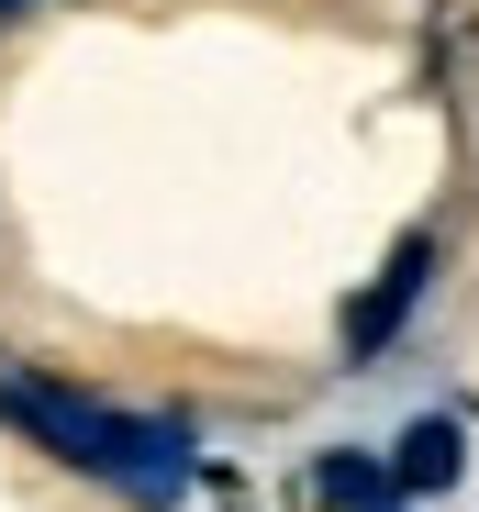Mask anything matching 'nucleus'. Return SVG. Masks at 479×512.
Returning a JSON list of instances; mask_svg holds the SVG:
<instances>
[{"instance_id": "obj_3", "label": "nucleus", "mask_w": 479, "mask_h": 512, "mask_svg": "<svg viewBox=\"0 0 479 512\" xmlns=\"http://www.w3.org/2000/svg\"><path fill=\"white\" fill-rule=\"evenodd\" d=\"M457 468H468V435H457L446 412H424L413 435L390 446V490H402V501H435V490H457Z\"/></svg>"}, {"instance_id": "obj_2", "label": "nucleus", "mask_w": 479, "mask_h": 512, "mask_svg": "<svg viewBox=\"0 0 479 512\" xmlns=\"http://www.w3.org/2000/svg\"><path fill=\"white\" fill-rule=\"evenodd\" d=\"M424 279H435V245L413 234V245H402V256H390V268H379V290H368V301L346 312V357H379L390 334L413 323V301H424Z\"/></svg>"}, {"instance_id": "obj_5", "label": "nucleus", "mask_w": 479, "mask_h": 512, "mask_svg": "<svg viewBox=\"0 0 479 512\" xmlns=\"http://www.w3.org/2000/svg\"><path fill=\"white\" fill-rule=\"evenodd\" d=\"M0 12H12V0H0Z\"/></svg>"}, {"instance_id": "obj_1", "label": "nucleus", "mask_w": 479, "mask_h": 512, "mask_svg": "<svg viewBox=\"0 0 479 512\" xmlns=\"http://www.w3.org/2000/svg\"><path fill=\"white\" fill-rule=\"evenodd\" d=\"M0 423H23L45 457L90 468V479H123L145 501L190 490V423H168V412H123V401H78V390H45V379H0Z\"/></svg>"}, {"instance_id": "obj_4", "label": "nucleus", "mask_w": 479, "mask_h": 512, "mask_svg": "<svg viewBox=\"0 0 479 512\" xmlns=\"http://www.w3.org/2000/svg\"><path fill=\"white\" fill-rule=\"evenodd\" d=\"M312 479H324V501H335V512H413L402 490H390V468H379V457H324Z\"/></svg>"}]
</instances>
